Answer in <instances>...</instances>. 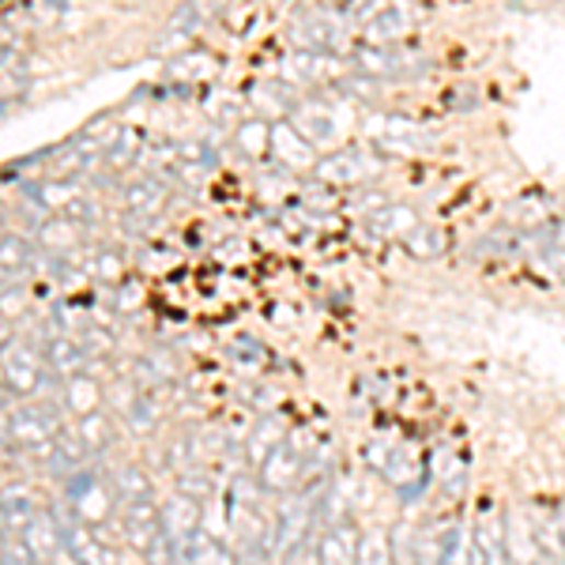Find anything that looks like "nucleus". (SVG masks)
<instances>
[{"label": "nucleus", "instance_id": "1", "mask_svg": "<svg viewBox=\"0 0 565 565\" xmlns=\"http://www.w3.org/2000/svg\"><path fill=\"white\" fill-rule=\"evenodd\" d=\"M268 494L253 475H234L227 486V535L238 562H264L276 554V512H268Z\"/></svg>", "mask_w": 565, "mask_h": 565}, {"label": "nucleus", "instance_id": "2", "mask_svg": "<svg viewBox=\"0 0 565 565\" xmlns=\"http://www.w3.org/2000/svg\"><path fill=\"white\" fill-rule=\"evenodd\" d=\"M0 377H4V389L12 396L31 400L46 389L54 373H49L42 347L27 344V339H4V347H0Z\"/></svg>", "mask_w": 565, "mask_h": 565}, {"label": "nucleus", "instance_id": "3", "mask_svg": "<svg viewBox=\"0 0 565 565\" xmlns=\"http://www.w3.org/2000/svg\"><path fill=\"white\" fill-rule=\"evenodd\" d=\"M54 517H57V532H61V551L72 558V565H122L117 562V551L106 543L102 528L83 524L65 501L54 505Z\"/></svg>", "mask_w": 565, "mask_h": 565}, {"label": "nucleus", "instance_id": "4", "mask_svg": "<svg viewBox=\"0 0 565 565\" xmlns=\"http://www.w3.org/2000/svg\"><path fill=\"white\" fill-rule=\"evenodd\" d=\"M65 505L91 528H106V520L114 517L117 494L114 486H106L99 478V471L91 464L83 471H76L72 478H65Z\"/></svg>", "mask_w": 565, "mask_h": 565}, {"label": "nucleus", "instance_id": "5", "mask_svg": "<svg viewBox=\"0 0 565 565\" xmlns=\"http://www.w3.org/2000/svg\"><path fill=\"white\" fill-rule=\"evenodd\" d=\"M310 478V452L305 445H298L295 438H287L264 460V468L256 471V483L264 486V494H276V498H290L298 494Z\"/></svg>", "mask_w": 565, "mask_h": 565}, {"label": "nucleus", "instance_id": "6", "mask_svg": "<svg viewBox=\"0 0 565 565\" xmlns=\"http://www.w3.org/2000/svg\"><path fill=\"white\" fill-rule=\"evenodd\" d=\"M61 434V411L46 400L34 404H20L12 411V430H8V445L12 449H38L46 452V445Z\"/></svg>", "mask_w": 565, "mask_h": 565}, {"label": "nucleus", "instance_id": "7", "mask_svg": "<svg viewBox=\"0 0 565 565\" xmlns=\"http://www.w3.org/2000/svg\"><path fill=\"white\" fill-rule=\"evenodd\" d=\"M381 170H384L381 155L347 148V151H336V155L316 159L313 177H316V182H324V185H366V182H373Z\"/></svg>", "mask_w": 565, "mask_h": 565}, {"label": "nucleus", "instance_id": "8", "mask_svg": "<svg viewBox=\"0 0 565 565\" xmlns=\"http://www.w3.org/2000/svg\"><path fill=\"white\" fill-rule=\"evenodd\" d=\"M200 501L185 498V494H174L170 501L159 505V517H162V535H166V543L174 546V558L182 565V554L185 546L193 543L196 535H200L204 528V517H200Z\"/></svg>", "mask_w": 565, "mask_h": 565}, {"label": "nucleus", "instance_id": "9", "mask_svg": "<svg viewBox=\"0 0 565 565\" xmlns=\"http://www.w3.org/2000/svg\"><path fill=\"white\" fill-rule=\"evenodd\" d=\"M370 136L381 155H415L418 148L430 143V132H423V125H415L404 114H384L370 122Z\"/></svg>", "mask_w": 565, "mask_h": 565}, {"label": "nucleus", "instance_id": "10", "mask_svg": "<svg viewBox=\"0 0 565 565\" xmlns=\"http://www.w3.org/2000/svg\"><path fill=\"white\" fill-rule=\"evenodd\" d=\"M339 31H344L339 15L332 12V8H316V12L298 15L295 27H290V42H298L302 54H328V49L336 46Z\"/></svg>", "mask_w": 565, "mask_h": 565}, {"label": "nucleus", "instance_id": "11", "mask_svg": "<svg viewBox=\"0 0 565 565\" xmlns=\"http://www.w3.org/2000/svg\"><path fill=\"white\" fill-rule=\"evenodd\" d=\"M505 543H509L512 565H551L543 546H539L535 509H512L509 517H505Z\"/></svg>", "mask_w": 565, "mask_h": 565}, {"label": "nucleus", "instance_id": "12", "mask_svg": "<svg viewBox=\"0 0 565 565\" xmlns=\"http://www.w3.org/2000/svg\"><path fill=\"white\" fill-rule=\"evenodd\" d=\"M358 543H362V532L355 528V520H339V524L321 528L313 543V565H355Z\"/></svg>", "mask_w": 565, "mask_h": 565}, {"label": "nucleus", "instance_id": "13", "mask_svg": "<svg viewBox=\"0 0 565 565\" xmlns=\"http://www.w3.org/2000/svg\"><path fill=\"white\" fill-rule=\"evenodd\" d=\"M122 535H125V543L143 558V554H148L151 546H155V539L162 535L159 505L151 501V498L122 505Z\"/></svg>", "mask_w": 565, "mask_h": 565}, {"label": "nucleus", "instance_id": "14", "mask_svg": "<svg viewBox=\"0 0 565 565\" xmlns=\"http://www.w3.org/2000/svg\"><path fill=\"white\" fill-rule=\"evenodd\" d=\"M415 57L407 54V49L400 46H358L355 49V72L358 76H370V80H396V76H411L415 68H411Z\"/></svg>", "mask_w": 565, "mask_h": 565}, {"label": "nucleus", "instance_id": "15", "mask_svg": "<svg viewBox=\"0 0 565 565\" xmlns=\"http://www.w3.org/2000/svg\"><path fill=\"white\" fill-rule=\"evenodd\" d=\"M20 543L31 551L34 565H57L61 558V532H57V517L54 509H38L27 524L20 528Z\"/></svg>", "mask_w": 565, "mask_h": 565}, {"label": "nucleus", "instance_id": "16", "mask_svg": "<svg viewBox=\"0 0 565 565\" xmlns=\"http://www.w3.org/2000/svg\"><path fill=\"white\" fill-rule=\"evenodd\" d=\"M418 15H423V12H418V8H411V4L381 8V12H377L373 20L362 27L366 46H396L400 38H407V34L415 31Z\"/></svg>", "mask_w": 565, "mask_h": 565}, {"label": "nucleus", "instance_id": "17", "mask_svg": "<svg viewBox=\"0 0 565 565\" xmlns=\"http://www.w3.org/2000/svg\"><path fill=\"white\" fill-rule=\"evenodd\" d=\"M287 125L295 128V132L302 136L305 143H313V148H321V143L336 140V117H332V109L324 106V99L295 102V109H290V122Z\"/></svg>", "mask_w": 565, "mask_h": 565}, {"label": "nucleus", "instance_id": "18", "mask_svg": "<svg viewBox=\"0 0 565 565\" xmlns=\"http://www.w3.org/2000/svg\"><path fill=\"white\" fill-rule=\"evenodd\" d=\"M88 460H91V452L83 449V441H80V434L76 430H61L54 441L46 445V471L49 475H57V478H72L76 471H83L88 468Z\"/></svg>", "mask_w": 565, "mask_h": 565}, {"label": "nucleus", "instance_id": "19", "mask_svg": "<svg viewBox=\"0 0 565 565\" xmlns=\"http://www.w3.org/2000/svg\"><path fill=\"white\" fill-rule=\"evenodd\" d=\"M290 434H287V426H282V418L276 415H264L261 423L250 426V434H245V445H242V452H245V464H250L253 471H261L264 468V460L272 457V452L279 449L282 441H287Z\"/></svg>", "mask_w": 565, "mask_h": 565}, {"label": "nucleus", "instance_id": "20", "mask_svg": "<svg viewBox=\"0 0 565 565\" xmlns=\"http://www.w3.org/2000/svg\"><path fill=\"white\" fill-rule=\"evenodd\" d=\"M471 532H475L483 565H512L509 562V543H505V512L486 509L483 517L471 524Z\"/></svg>", "mask_w": 565, "mask_h": 565}, {"label": "nucleus", "instance_id": "21", "mask_svg": "<svg viewBox=\"0 0 565 565\" xmlns=\"http://www.w3.org/2000/svg\"><path fill=\"white\" fill-rule=\"evenodd\" d=\"M42 355H46L49 373L61 377V381H68V377H76V373H83V366H88V350H83V344H76L72 336H65V332L49 336L46 344H42Z\"/></svg>", "mask_w": 565, "mask_h": 565}, {"label": "nucleus", "instance_id": "22", "mask_svg": "<svg viewBox=\"0 0 565 565\" xmlns=\"http://www.w3.org/2000/svg\"><path fill=\"white\" fill-rule=\"evenodd\" d=\"M434 565H483V554H478L471 524H452L449 532L438 539V558H434Z\"/></svg>", "mask_w": 565, "mask_h": 565}, {"label": "nucleus", "instance_id": "23", "mask_svg": "<svg viewBox=\"0 0 565 565\" xmlns=\"http://www.w3.org/2000/svg\"><path fill=\"white\" fill-rule=\"evenodd\" d=\"M272 155H276L287 170H313L316 166L313 143H305L290 125H272Z\"/></svg>", "mask_w": 565, "mask_h": 565}, {"label": "nucleus", "instance_id": "24", "mask_svg": "<svg viewBox=\"0 0 565 565\" xmlns=\"http://www.w3.org/2000/svg\"><path fill=\"white\" fill-rule=\"evenodd\" d=\"M415 211L407 208V204H381V208H373L370 216H366V227H370V234L377 238H396V242H404L411 230L418 227Z\"/></svg>", "mask_w": 565, "mask_h": 565}, {"label": "nucleus", "instance_id": "25", "mask_svg": "<svg viewBox=\"0 0 565 565\" xmlns=\"http://www.w3.org/2000/svg\"><path fill=\"white\" fill-rule=\"evenodd\" d=\"M61 407L76 418H88L94 411H102V384L91 373H76L65 381V396Z\"/></svg>", "mask_w": 565, "mask_h": 565}, {"label": "nucleus", "instance_id": "26", "mask_svg": "<svg viewBox=\"0 0 565 565\" xmlns=\"http://www.w3.org/2000/svg\"><path fill=\"white\" fill-rule=\"evenodd\" d=\"M182 565H238V554L230 551V543H222L219 535H211L208 528H200V535L185 546Z\"/></svg>", "mask_w": 565, "mask_h": 565}, {"label": "nucleus", "instance_id": "27", "mask_svg": "<svg viewBox=\"0 0 565 565\" xmlns=\"http://www.w3.org/2000/svg\"><path fill=\"white\" fill-rule=\"evenodd\" d=\"M0 509L8 512V524H12V535H20V528L27 524V520L42 509V505H38V498L31 494V486L8 483V486H0Z\"/></svg>", "mask_w": 565, "mask_h": 565}, {"label": "nucleus", "instance_id": "28", "mask_svg": "<svg viewBox=\"0 0 565 565\" xmlns=\"http://www.w3.org/2000/svg\"><path fill=\"white\" fill-rule=\"evenodd\" d=\"M76 434H80L83 449H88L91 457H102L117 438V423L109 415H102V411H94L88 418H76Z\"/></svg>", "mask_w": 565, "mask_h": 565}, {"label": "nucleus", "instance_id": "29", "mask_svg": "<svg viewBox=\"0 0 565 565\" xmlns=\"http://www.w3.org/2000/svg\"><path fill=\"white\" fill-rule=\"evenodd\" d=\"M287 76L290 80H298V83H321V80H339L336 76V61H332V54H302L298 49L295 57L287 61Z\"/></svg>", "mask_w": 565, "mask_h": 565}, {"label": "nucleus", "instance_id": "30", "mask_svg": "<svg viewBox=\"0 0 565 565\" xmlns=\"http://www.w3.org/2000/svg\"><path fill=\"white\" fill-rule=\"evenodd\" d=\"M38 238H42V250H46V253H65V250H76L83 234H80V222H76V219L57 216V219L42 222Z\"/></svg>", "mask_w": 565, "mask_h": 565}, {"label": "nucleus", "instance_id": "31", "mask_svg": "<svg viewBox=\"0 0 565 565\" xmlns=\"http://www.w3.org/2000/svg\"><path fill=\"white\" fill-rule=\"evenodd\" d=\"M404 250L415 256V261H434V256L449 250V234H445L441 227H430V222H418L404 238Z\"/></svg>", "mask_w": 565, "mask_h": 565}, {"label": "nucleus", "instance_id": "32", "mask_svg": "<svg viewBox=\"0 0 565 565\" xmlns=\"http://www.w3.org/2000/svg\"><path fill=\"white\" fill-rule=\"evenodd\" d=\"M114 494H117V501H122V505L151 498V475H148V471H143L140 464L117 468V475H114Z\"/></svg>", "mask_w": 565, "mask_h": 565}, {"label": "nucleus", "instance_id": "33", "mask_svg": "<svg viewBox=\"0 0 565 565\" xmlns=\"http://www.w3.org/2000/svg\"><path fill=\"white\" fill-rule=\"evenodd\" d=\"M162 200H166V185L155 182V177H143V182H132L125 188V204L132 208V216H155Z\"/></svg>", "mask_w": 565, "mask_h": 565}, {"label": "nucleus", "instance_id": "34", "mask_svg": "<svg viewBox=\"0 0 565 565\" xmlns=\"http://www.w3.org/2000/svg\"><path fill=\"white\" fill-rule=\"evenodd\" d=\"M234 143L245 151V155H253V159H261L264 151L272 155V122H245V125H238Z\"/></svg>", "mask_w": 565, "mask_h": 565}, {"label": "nucleus", "instance_id": "35", "mask_svg": "<svg viewBox=\"0 0 565 565\" xmlns=\"http://www.w3.org/2000/svg\"><path fill=\"white\" fill-rule=\"evenodd\" d=\"M177 491L174 494H185V498H193V501H208L211 494H216V486H211V475L204 468H185V471H177Z\"/></svg>", "mask_w": 565, "mask_h": 565}, {"label": "nucleus", "instance_id": "36", "mask_svg": "<svg viewBox=\"0 0 565 565\" xmlns=\"http://www.w3.org/2000/svg\"><path fill=\"white\" fill-rule=\"evenodd\" d=\"M27 305H31V298H27V290H23V282H12V287L0 290V321L4 324L20 321V316L27 313Z\"/></svg>", "mask_w": 565, "mask_h": 565}, {"label": "nucleus", "instance_id": "37", "mask_svg": "<svg viewBox=\"0 0 565 565\" xmlns=\"http://www.w3.org/2000/svg\"><path fill=\"white\" fill-rule=\"evenodd\" d=\"M517 253V238L512 234H491L471 250V256H512Z\"/></svg>", "mask_w": 565, "mask_h": 565}, {"label": "nucleus", "instance_id": "38", "mask_svg": "<svg viewBox=\"0 0 565 565\" xmlns=\"http://www.w3.org/2000/svg\"><path fill=\"white\" fill-rule=\"evenodd\" d=\"M0 565H34L31 551L20 543V535H12V539L0 543Z\"/></svg>", "mask_w": 565, "mask_h": 565}, {"label": "nucleus", "instance_id": "39", "mask_svg": "<svg viewBox=\"0 0 565 565\" xmlns=\"http://www.w3.org/2000/svg\"><path fill=\"white\" fill-rule=\"evenodd\" d=\"M441 102H445V109H471V106H478V91L475 88H452Z\"/></svg>", "mask_w": 565, "mask_h": 565}, {"label": "nucleus", "instance_id": "40", "mask_svg": "<svg viewBox=\"0 0 565 565\" xmlns=\"http://www.w3.org/2000/svg\"><path fill=\"white\" fill-rule=\"evenodd\" d=\"M94 272H99L102 279H117V276H122V261H117V256H109V253H99V261H94Z\"/></svg>", "mask_w": 565, "mask_h": 565}, {"label": "nucleus", "instance_id": "41", "mask_svg": "<svg viewBox=\"0 0 565 565\" xmlns=\"http://www.w3.org/2000/svg\"><path fill=\"white\" fill-rule=\"evenodd\" d=\"M4 539H12V524H8V512L0 509V543H4Z\"/></svg>", "mask_w": 565, "mask_h": 565}, {"label": "nucleus", "instance_id": "42", "mask_svg": "<svg viewBox=\"0 0 565 565\" xmlns=\"http://www.w3.org/2000/svg\"><path fill=\"white\" fill-rule=\"evenodd\" d=\"M554 520H558V532H562V543H565V505L554 509Z\"/></svg>", "mask_w": 565, "mask_h": 565}]
</instances>
